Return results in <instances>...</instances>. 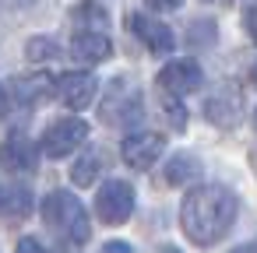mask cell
Returning <instances> with one entry per match:
<instances>
[{"label":"cell","mask_w":257,"mask_h":253,"mask_svg":"<svg viewBox=\"0 0 257 253\" xmlns=\"http://www.w3.org/2000/svg\"><path fill=\"white\" fill-rule=\"evenodd\" d=\"M43 218H46V225H50L57 235L71 239V242H78V246L92 239V218H88L85 204H81L74 193H67V190H53V193L43 200Z\"/></svg>","instance_id":"obj_2"},{"label":"cell","mask_w":257,"mask_h":253,"mask_svg":"<svg viewBox=\"0 0 257 253\" xmlns=\"http://www.w3.org/2000/svg\"><path fill=\"white\" fill-rule=\"evenodd\" d=\"M109 53H113V46H109V39H106L102 32H78V36L71 39V57H74L78 64H85V67L109 60Z\"/></svg>","instance_id":"obj_10"},{"label":"cell","mask_w":257,"mask_h":253,"mask_svg":"<svg viewBox=\"0 0 257 253\" xmlns=\"http://www.w3.org/2000/svg\"><path fill=\"white\" fill-rule=\"evenodd\" d=\"M99 172H102V158H99L95 151H85V155L71 165V179H74L78 186H92V183L99 179Z\"/></svg>","instance_id":"obj_14"},{"label":"cell","mask_w":257,"mask_h":253,"mask_svg":"<svg viewBox=\"0 0 257 253\" xmlns=\"http://www.w3.org/2000/svg\"><path fill=\"white\" fill-rule=\"evenodd\" d=\"M236 193L218 186V183H208V186H194L187 197H183V207H180V225L187 232L190 242L197 246H215L218 239H225V232L232 228L236 221Z\"/></svg>","instance_id":"obj_1"},{"label":"cell","mask_w":257,"mask_h":253,"mask_svg":"<svg viewBox=\"0 0 257 253\" xmlns=\"http://www.w3.org/2000/svg\"><path fill=\"white\" fill-rule=\"evenodd\" d=\"M162 109H166V120L173 123V127H187V113H183V106H180V99H173V95H162Z\"/></svg>","instance_id":"obj_17"},{"label":"cell","mask_w":257,"mask_h":253,"mask_svg":"<svg viewBox=\"0 0 257 253\" xmlns=\"http://www.w3.org/2000/svg\"><path fill=\"white\" fill-rule=\"evenodd\" d=\"M131 32L148 46V53L162 57V53H173V32L155 22V18H145V15H131Z\"/></svg>","instance_id":"obj_9"},{"label":"cell","mask_w":257,"mask_h":253,"mask_svg":"<svg viewBox=\"0 0 257 253\" xmlns=\"http://www.w3.org/2000/svg\"><path fill=\"white\" fill-rule=\"evenodd\" d=\"M15 253H46V249H43V242H36L32 235H25V239L18 242V249H15Z\"/></svg>","instance_id":"obj_18"},{"label":"cell","mask_w":257,"mask_h":253,"mask_svg":"<svg viewBox=\"0 0 257 253\" xmlns=\"http://www.w3.org/2000/svg\"><path fill=\"white\" fill-rule=\"evenodd\" d=\"M243 22H246V32H253V8L243 11Z\"/></svg>","instance_id":"obj_22"},{"label":"cell","mask_w":257,"mask_h":253,"mask_svg":"<svg viewBox=\"0 0 257 253\" xmlns=\"http://www.w3.org/2000/svg\"><path fill=\"white\" fill-rule=\"evenodd\" d=\"M8 113H11V99H8V88L0 85V120H4Z\"/></svg>","instance_id":"obj_21"},{"label":"cell","mask_w":257,"mask_h":253,"mask_svg":"<svg viewBox=\"0 0 257 253\" xmlns=\"http://www.w3.org/2000/svg\"><path fill=\"white\" fill-rule=\"evenodd\" d=\"M32 211V193L25 186H15V190H0V214L8 218H25Z\"/></svg>","instance_id":"obj_13"},{"label":"cell","mask_w":257,"mask_h":253,"mask_svg":"<svg viewBox=\"0 0 257 253\" xmlns=\"http://www.w3.org/2000/svg\"><path fill=\"white\" fill-rule=\"evenodd\" d=\"M53 53H57V43H53V39H29V43H25V57H29L32 64L50 60Z\"/></svg>","instance_id":"obj_16"},{"label":"cell","mask_w":257,"mask_h":253,"mask_svg":"<svg viewBox=\"0 0 257 253\" xmlns=\"http://www.w3.org/2000/svg\"><path fill=\"white\" fill-rule=\"evenodd\" d=\"M162 253H176V249H162Z\"/></svg>","instance_id":"obj_25"},{"label":"cell","mask_w":257,"mask_h":253,"mask_svg":"<svg viewBox=\"0 0 257 253\" xmlns=\"http://www.w3.org/2000/svg\"><path fill=\"white\" fill-rule=\"evenodd\" d=\"M232 253H257V249H253V246H250V242H243V246H236V249H232Z\"/></svg>","instance_id":"obj_24"},{"label":"cell","mask_w":257,"mask_h":253,"mask_svg":"<svg viewBox=\"0 0 257 253\" xmlns=\"http://www.w3.org/2000/svg\"><path fill=\"white\" fill-rule=\"evenodd\" d=\"M95 214L102 225H123L134 214V190L123 179H106L95 193Z\"/></svg>","instance_id":"obj_3"},{"label":"cell","mask_w":257,"mask_h":253,"mask_svg":"<svg viewBox=\"0 0 257 253\" xmlns=\"http://www.w3.org/2000/svg\"><path fill=\"white\" fill-rule=\"evenodd\" d=\"M74 22H78V25H88V29H81V32H92V29L106 25V11L95 8V4H81V8H74Z\"/></svg>","instance_id":"obj_15"},{"label":"cell","mask_w":257,"mask_h":253,"mask_svg":"<svg viewBox=\"0 0 257 253\" xmlns=\"http://www.w3.org/2000/svg\"><path fill=\"white\" fill-rule=\"evenodd\" d=\"M0 162H4V169L15 172V176H29V172L39 169V148L32 144L29 134L15 130V134H8L4 144H0Z\"/></svg>","instance_id":"obj_6"},{"label":"cell","mask_w":257,"mask_h":253,"mask_svg":"<svg viewBox=\"0 0 257 253\" xmlns=\"http://www.w3.org/2000/svg\"><path fill=\"white\" fill-rule=\"evenodd\" d=\"M127 249H131V246H123V242H109V246H106V253H127Z\"/></svg>","instance_id":"obj_23"},{"label":"cell","mask_w":257,"mask_h":253,"mask_svg":"<svg viewBox=\"0 0 257 253\" xmlns=\"http://www.w3.org/2000/svg\"><path fill=\"white\" fill-rule=\"evenodd\" d=\"M120 155H123V162L131 169H148V165H155L166 155V137L162 134H152V130L131 134V137H123Z\"/></svg>","instance_id":"obj_8"},{"label":"cell","mask_w":257,"mask_h":253,"mask_svg":"<svg viewBox=\"0 0 257 253\" xmlns=\"http://www.w3.org/2000/svg\"><path fill=\"white\" fill-rule=\"evenodd\" d=\"M166 176H169V183L187 186V183H197V179H201V165H197L194 155H176V158L166 165Z\"/></svg>","instance_id":"obj_12"},{"label":"cell","mask_w":257,"mask_h":253,"mask_svg":"<svg viewBox=\"0 0 257 253\" xmlns=\"http://www.w3.org/2000/svg\"><path fill=\"white\" fill-rule=\"evenodd\" d=\"M201 81H204V74H201L197 60H187V57H183V60H173V64H166V67L159 71V92H162V95H173V99L197 92Z\"/></svg>","instance_id":"obj_5"},{"label":"cell","mask_w":257,"mask_h":253,"mask_svg":"<svg viewBox=\"0 0 257 253\" xmlns=\"http://www.w3.org/2000/svg\"><path fill=\"white\" fill-rule=\"evenodd\" d=\"M36 0H0V8H8V11H18V8H32Z\"/></svg>","instance_id":"obj_20"},{"label":"cell","mask_w":257,"mask_h":253,"mask_svg":"<svg viewBox=\"0 0 257 253\" xmlns=\"http://www.w3.org/2000/svg\"><path fill=\"white\" fill-rule=\"evenodd\" d=\"M85 137H88V123L78 120V116H64V120H57V123L46 127L39 148H43V155H50V158H64V155L78 151V148L85 144Z\"/></svg>","instance_id":"obj_4"},{"label":"cell","mask_w":257,"mask_h":253,"mask_svg":"<svg viewBox=\"0 0 257 253\" xmlns=\"http://www.w3.org/2000/svg\"><path fill=\"white\" fill-rule=\"evenodd\" d=\"M15 92L22 95V102H43V99L53 95V78H46V74L18 78V81H15Z\"/></svg>","instance_id":"obj_11"},{"label":"cell","mask_w":257,"mask_h":253,"mask_svg":"<svg viewBox=\"0 0 257 253\" xmlns=\"http://www.w3.org/2000/svg\"><path fill=\"white\" fill-rule=\"evenodd\" d=\"M145 4H148V8H155V11H176L183 0H145Z\"/></svg>","instance_id":"obj_19"},{"label":"cell","mask_w":257,"mask_h":253,"mask_svg":"<svg viewBox=\"0 0 257 253\" xmlns=\"http://www.w3.org/2000/svg\"><path fill=\"white\" fill-rule=\"evenodd\" d=\"M95 92H99L95 74L74 71V74H60V78H53V95H57L67 109H85V106H92Z\"/></svg>","instance_id":"obj_7"}]
</instances>
